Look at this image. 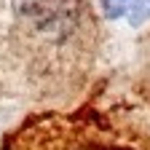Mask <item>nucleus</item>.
Segmentation results:
<instances>
[{
	"label": "nucleus",
	"instance_id": "f257e3e1",
	"mask_svg": "<svg viewBox=\"0 0 150 150\" xmlns=\"http://www.w3.org/2000/svg\"><path fill=\"white\" fill-rule=\"evenodd\" d=\"M6 150H134L105 137L94 123L48 118L27 126Z\"/></svg>",
	"mask_w": 150,
	"mask_h": 150
},
{
	"label": "nucleus",
	"instance_id": "f03ea898",
	"mask_svg": "<svg viewBox=\"0 0 150 150\" xmlns=\"http://www.w3.org/2000/svg\"><path fill=\"white\" fill-rule=\"evenodd\" d=\"M102 11L112 19H129L131 24H139L150 19V0H99Z\"/></svg>",
	"mask_w": 150,
	"mask_h": 150
}]
</instances>
